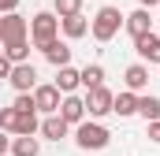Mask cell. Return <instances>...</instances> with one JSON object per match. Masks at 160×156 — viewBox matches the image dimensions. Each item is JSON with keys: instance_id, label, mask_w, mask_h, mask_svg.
I'll list each match as a JSON object with an SVG mask.
<instances>
[{"instance_id": "cell-14", "label": "cell", "mask_w": 160, "mask_h": 156, "mask_svg": "<svg viewBox=\"0 0 160 156\" xmlns=\"http://www.w3.org/2000/svg\"><path fill=\"white\" fill-rule=\"evenodd\" d=\"M145 85H149V71H145L142 63L127 67V89H134V93H138V89H145Z\"/></svg>"}, {"instance_id": "cell-10", "label": "cell", "mask_w": 160, "mask_h": 156, "mask_svg": "<svg viewBox=\"0 0 160 156\" xmlns=\"http://www.w3.org/2000/svg\"><path fill=\"white\" fill-rule=\"evenodd\" d=\"M67 126H71L67 119L60 115V112H52V115H48L45 123H41V134H45L48 141H60V138H67Z\"/></svg>"}, {"instance_id": "cell-13", "label": "cell", "mask_w": 160, "mask_h": 156, "mask_svg": "<svg viewBox=\"0 0 160 156\" xmlns=\"http://www.w3.org/2000/svg\"><path fill=\"white\" fill-rule=\"evenodd\" d=\"M45 60H48L52 67H67V63H71V48H67L63 41H52V45H45Z\"/></svg>"}, {"instance_id": "cell-23", "label": "cell", "mask_w": 160, "mask_h": 156, "mask_svg": "<svg viewBox=\"0 0 160 156\" xmlns=\"http://www.w3.org/2000/svg\"><path fill=\"white\" fill-rule=\"evenodd\" d=\"M149 141H160V119L149 123Z\"/></svg>"}, {"instance_id": "cell-5", "label": "cell", "mask_w": 160, "mask_h": 156, "mask_svg": "<svg viewBox=\"0 0 160 156\" xmlns=\"http://www.w3.org/2000/svg\"><path fill=\"white\" fill-rule=\"evenodd\" d=\"M86 108H89V115H108V112H116V97L104 85H93L86 93Z\"/></svg>"}, {"instance_id": "cell-20", "label": "cell", "mask_w": 160, "mask_h": 156, "mask_svg": "<svg viewBox=\"0 0 160 156\" xmlns=\"http://www.w3.org/2000/svg\"><path fill=\"white\" fill-rule=\"evenodd\" d=\"M116 112H119V115H134V112H138V97H134V89L116 97Z\"/></svg>"}, {"instance_id": "cell-18", "label": "cell", "mask_w": 160, "mask_h": 156, "mask_svg": "<svg viewBox=\"0 0 160 156\" xmlns=\"http://www.w3.org/2000/svg\"><path fill=\"white\" fill-rule=\"evenodd\" d=\"M86 30H89V22H86L82 15H67V19H63V34H67V37H82Z\"/></svg>"}, {"instance_id": "cell-8", "label": "cell", "mask_w": 160, "mask_h": 156, "mask_svg": "<svg viewBox=\"0 0 160 156\" xmlns=\"http://www.w3.org/2000/svg\"><path fill=\"white\" fill-rule=\"evenodd\" d=\"M8 82H11L19 93H30V89L38 85V71H34L30 63H15V71L8 75Z\"/></svg>"}, {"instance_id": "cell-3", "label": "cell", "mask_w": 160, "mask_h": 156, "mask_svg": "<svg viewBox=\"0 0 160 156\" xmlns=\"http://www.w3.org/2000/svg\"><path fill=\"white\" fill-rule=\"evenodd\" d=\"M56 30H60V19L48 15V11H41V15H34V22H30V41L38 48H45V45L56 41Z\"/></svg>"}, {"instance_id": "cell-12", "label": "cell", "mask_w": 160, "mask_h": 156, "mask_svg": "<svg viewBox=\"0 0 160 156\" xmlns=\"http://www.w3.org/2000/svg\"><path fill=\"white\" fill-rule=\"evenodd\" d=\"M134 48H138V56H142V60H149V63H160V37L145 34V37H138V41H134Z\"/></svg>"}, {"instance_id": "cell-4", "label": "cell", "mask_w": 160, "mask_h": 156, "mask_svg": "<svg viewBox=\"0 0 160 156\" xmlns=\"http://www.w3.org/2000/svg\"><path fill=\"white\" fill-rule=\"evenodd\" d=\"M108 138H112V134H108L101 123H78V134H75V141H78L82 149H104Z\"/></svg>"}, {"instance_id": "cell-6", "label": "cell", "mask_w": 160, "mask_h": 156, "mask_svg": "<svg viewBox=\"0 0 160 156\" xmlns=\"http://www.w3.org/2000/svg\"><path fill=\"white\" fill-rule=\"evenodd\" d=\"M0 37L4 45H11V41H26V19L22 15H4V22H0Z\"/></svg>"}, {"instance_id": "cell-24", "label": "cell", "mask_w": 160, "mask_h": 156, "mask_svg": "<svg viewBox=\"0 0 160 156\" xmlns=\"http://www.w3.org/2000/svg\"><path fill=\"white\" fill-rule=\"evenodd\" d=\"M15 4H19V0H0V7H4V15H11V11H15Z\"/></svg>"}, {"instance_id": "cell-2", "label": "cell", "mask_w": 160, "mask_h": 156, "mask_svg": "<svg viewBox=\"0 0 160 156\" xmlns=\"http://www.w3.org/2000/svg\"><path fill=\"white\" fill-rule=\"evenodd\" d=\"M123 22H127V19L119 15V7H101L97 19H93V37L97 41H112L116 34H119Z\"/></svg>"}, {"instance_id": "cell-15", "label": "cell", "mask_w": 160, "mask_h": 156, "mask_svg": "<svg viewBox=\"0 0 160 156\" xmlns=\"http://www.w3.org/2000/svg\"><path fill=\"white\" fill-rule=\"evenodd\" d=\"M11 153L15 156H38V138H34V134H19V138L11 141Z\"/></svg>"}, {"instance_id": "cell-1", "label": "cell", "mask_w": 160, "mask_h": 156, "mask_svg": "<svg viewBox=\"0 0 160 156\" xmlns=\"http://www.w3.org/2000/svg\"><path fill=\"white\" fill-rule=\"evenodd\" d=\"M0 126L11 130V134H34L38 130V112H19L15 104L0 112Z\"/></svg>"}, {"instance_id": "cell-7", "label": "cell", "mask_w": 160, "mask_h": 156, "mask_svg": "<svg viewBox=\"0 0 160 156\" xmlns=\"http://www.w3.org/2000/svg\"><path fill=\"white\" fill-rule=\"evenodd\" d=\"M60 93H63L60 85H38V89H34L38 112H60V104H63V100H60Z\"/></svg>"}, {"instance_id": "cell-26", "label": "cell", "mask_w": 160, "mask_h": 156, "mask_svg": "<svg viewBox=\"0 0 160 156\" xmlns=\"http://www.w3.org/2000/svg\"><path fill=\"white\" fill-rule=\"evenodd\" d=\"M11 156H15V153H11Z\"/></svg>"}, {"instance_id": "cell-9", "label": "cell", "mask_w": 160, "mask_h": 156, "mask_svg": "<svg viewBox=\"0 0 160 156\" xmlns=\"http://www.w3.org/2000/svg\"><path fill=\"white\" fill-rule=\"evenodd\" d=\"M127 30H130V37H145V34H153V19H149V11L142 7V11H134V15H127Z\"/></svg>"}, {"instance_id": "cell-22", "label": "cell", "mask_w": 160, "mask_h": 156, "mask_svg": "<svg viewBox=\"0 0 160 156\" xmlns=\"http://www.w3.org/2000/svg\"><path fill=\"white\" fill-rule=\"evenodd\" d=\"M56 11H60V19L78 15V11H82V0H56Z\"/></svg>"}, {"instance_id": "cell-11", "label": "cell", "mask_w": 160, "mask_h": 156, "mask_svg": "<svg viewBox=\"0 0 160 156\" xmlns=\"http://www.w3.org/2000/svg\"><path fill=\"white\" fill-rule=\"evenodd\" d=\"M86 100H78V97H63V104H60V115L67 119V123H82L86 119Z\"/></svg>"}, {"instance_id": "cell-19", "label": "cell", "mask_w": 160, "mask_h": 156, "mask_svg": "<svg viewBox=\"0 0 160 156\" xmlns=\"http://www.w3.org/2000/svg\"><path fill=\"white\" fill-rule=\"evenodd\" d=\"M82 85H86V89H93V85H104V67H101V63H89V67L82 71Z\"/></svg>"}, {"instance_id": "cell-25", "label": "cell", "mask_w": 160, "mask_h": 156, "mask_svg": "<svg viewBox=\"0 0 160 156\" xmlns=\"http://www.w3.org/2000/svg\"><path fill=\"white\" fill-rule=\"evenodd\" d=\"M153 4H160V0H142V7H153Z\"/></svg>"}, {"instance_id": "cell-16", "label": "cell", "mask_w": 160, "mask_h": 156, "mask_svg": "<svg viewBox=\"0 0 160 156\" xmlns=\"http://www.w3.org/2000/svg\"><path fill=\"white\" fill-rule=\"evenodd\" d=\"M138 115H145V123H153V119H160V97H138Z\"/></svg>"}, {"instance_id": "cell-21", "label": "cell", "mask_w": 160, "mask_h": 156, "mask_svg": "<svg viewBox=\"0 0 160 156\" xmlns=\"http://www.w3.org/2000/svg\"><path fill=\"white\" fill-rule=\"evenodd\" d=\"M4 52H8V56H11L15 63H26V56H30V45H26V41H11V45H8Z\"/></svg>"}, {"instance_id": "cell-17", "label": "cell", "mask_w": 160, "mask_h": 156, "mask_svg": "<svg viewBox=\"0 0 160 156\" xmlns=\"http://www.w3.org/2000/svg\"><path fill=\"white\" fill-rule=\"evenodd\" d=\"M78 82H82V71H75V67H60V78H56V85H60L63 93H71Z\"/></svg>"}]
</instances>
